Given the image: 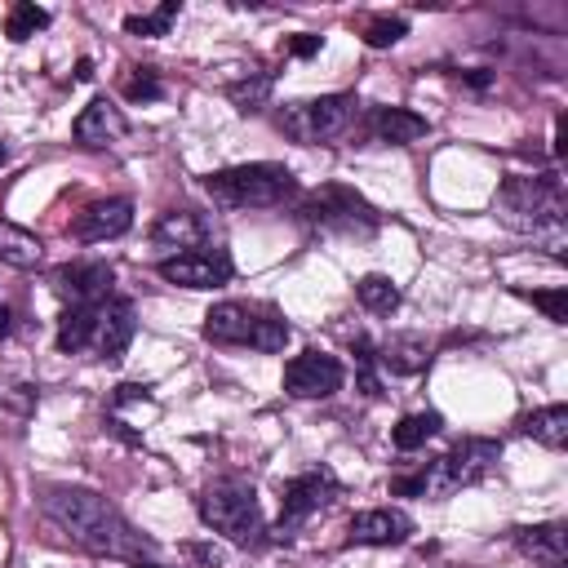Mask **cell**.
<instances>
[{
	"mask_svg": "<svg viewBox=\"0 0 568 568\" xmlns=\"http://www.w3.org/2000/svg\"><path fill=\"white\" fill-rule=\"evenodd\" d=\"M40 506H44V515H49L75 546H84V550H93V555H115V559H124V555H138V550H142V537L124 524V515H120L106 497H98V493H89V488L58 484V488H49V493L40 497Z\"/></svg>",
	"mask_w": 568,
	"mask_h": 568,
	"instance_id": "6da1fadb",
	"label": "cell"
},
{
	"mask_svg": "<svg viewBox=\"0 0 568 568\" xmlns=\"http://www.w3.org/2000/svg\"><path fill=\"white\" fill-rule=\"evenodd\" d=\"M493 213L519 231V235H537L546 240L550 253L564 248V186L555 173H537V178H506Z\"/></svg>",
	"mask_w": 568,
	"mask_h": 568,
	"instance_id": "7a4b0ae2",
	"label": "cell"
},
{
	"mask_svg": "<svg viewBox=\"0 0 568 568\" xmlns=\"http://www.w3.org/2000/svg\"><path fill=\"white\" fill-rule=\"evenodd\" d=\"M204 191L217 209H275L297 195V178L284 164H235L209 173Z\"/></svg>",
	"mask_w": 568,
	"mask_h": 568,
	"instance_id": "3957f363",
	"label": "cell"
},
{
	"mask_svg": "<svg viewBox=\"0 0 568 568\" xmlns=\"http://www.w3.org/2000/svg\"><path fill=\"white\" fill-rule=\"evenodd\" d=\"M497 453H501V444H493V439H462L457 448H448L444 457H435L422 475L395 479L390 488H395V493H422V497H453L457 488L484 479V475L493 470Z\"/></svg>",
	"mask_w": 568,
	"mask_h": 568,
	"instance_id": "277c9868",
	"label": "cell"
},
{
	"mask_svg": "<svg viewBox=\"0 0 568 568\" xmlns=\"http://www.w3.org/2000/svg\"><path fill=\"white\" fill-rule=\"evenodd\" d=\"M204 337L217 346H257V351H284L288 342V324L266 311V306H248V302H217L204 315Z\"/></svg>",
	"mask_w": 568,
	"mask_h": 568,
	"instance_id": "5b68a950",
	"label": "cell"
},
{
	"mask_svg": "<svg viewBox=\"0 0 568 568\" xmlns=\"http://www.w3.org/2000/svg\"><path fill=\"white\" fill-rule=\"evenodd\" d=\"M200 519L213 528V532H222V537H231V541H240V546H253L257 537H262V506H257V493H253V484H244V479H213L204 493H200Z\"/></svg>",
	"mask_w": 568,
	"mask_h": 568,
	"instance_id": "8992f818",
	"label": "cell"
},
{
	"mask_svg": "<svg viewBox=\"0 0 568 568\" xmlns=\"http://www.w3.org/2000/svg\"><path fill=\"white\" fill-rule=\"evenodd\" d=\"M359 120V98L355 93H324V98H302L280 111V129L297 142H333L351 133Z\"/></svg>",
	"mask_w": 568,
	"mask_h": 568,
	"instance_id": "52a82bcc",
	"label": "cell"
},
{
	"mask_svg": "<svg viewBox=\"0 0 568 568\" xmlns=\"http://www.w3.org/2000/svg\"><path fill=\"white\" fill-rule=\"evenodd\" d=\"M302 222L328 235H364L377 226V209L355 195L351 186H320L306 204H302Z\"/></svg>",
	"mask_w": 568,
	"mask_h": 568,
	"instance_id": "ba28073f",
	"label": "cell"
},
{
	"mask_svg": "<svg viewBox=\"0 0 568 568\" xmlns=\"http://www.w3.org/2000/svg\"><path fill=\"white\" fill-rule=\"evenodd\" d=\"M342 364L324 351H302L284 364V390L293 399H328L333 390H342Z\"/></svg>",
	"mask_w": 568,
	"mask_h": 568,
	"instance_id": "9c48e42d",
	"label": "cell"
},
{
	"mask_svg": "<svg viewBox=\"0 0 568 568\" xmlns=\"http://www.w3.org/2000/svg\"><path fill=\"white\" fill-rule=\"evenodd\" d=\"M231 271L235 266H231L226 248H195V253H178V257L160 262V275L182 288H217L231 280Z\"/></svg>",
	"mask_w": 568,
	"mask_h": 568,
	"instance_id": "30bf717a",
	"label": "cell"
},
{
	"mask_svg": "<svg viewBox=\"0 0 568 568\" xmlns=\"http://www.w3.org/2000/svg\"><path fill=\"white\" fill-rule=\"evenodd\" d=\"M333 497H337V479H333L328 470L293 475V479L284 484V497H280V524H302L306 515L324 510Z\"/></svg>",
	"mask_w": 568,
	"mask_h": 568,
	"instance_id": "8fae6325",
	"label": "cell"
},
{
	"mask_svg": "<svg viewBox=\"0 0 568 568\" xmlns=\"http://www.w3.org/2000/svg\"><path fill=\"white\" fill-rule=\"evenodd\" d=\"M111 284H115V271L106 262H71L58 271L53 288L71 302V306H102L111 297Z\"/></svg>",
	"mask_w": 568,
	"mask_h": 568,
	"instance_id": "7c38bea8",
	"label": "cell"
},
{
	"mask_svg": "<svg viewBox=\"0 0 568 568\" xmlns=\"http://www.w3.org/2000/svg\"><path fill=\"white\" fill-rule=\"evenodd\" d=\"M133 328H138V320H133V302L129 297H106L102 306H98V320H93V351H98V359H120L124 355V346L133 342Z\"/></svg>",
	"mask_w": 568,
	"mask_h": 568,
	"instance_id": "4fadbf2b",
	"label": "cell"
},
{
	"mask_svg": "<svg viewBox=\"0 0 568 568\" xmlns=\"http://www.w3.org/2000/svg\"><path fill=\"white\" fill-rule=\"evenodd\" d=\"M413 532V519L395 506H373V510H359L346 528V537L355 546H399L404 537Z\"/></svg>",
	"mask_w": 568,
	"mask_h": 568,
	"instance_id": "5bb4252c",
	"label": "cell"
},
{
	"mask_svg": "<svg viewBox=\"0 0 568 568\" xmlns=\"http://www.w3.org/2000/svg\"><path fill=\"white\" fill-rule=\"evenodd\" d=\"M133 226V204L124 200V195H115V200H98V204H89L80 217H75V235L80 240H115V235H124Z\"/></svg>",
	"mask_w": 568,
	"mask_h": 568,
	"instance_id": "9a60e30c",
	"label": "cell"
},
{
	"mask_svg": "<svg viewBox=\"0 0 568 568\" xmlns=\"http://www.w3.org/2000/svg\"><path fill=\"white\" fill-rule=\"evenodd\" d=\"M124 115H120V106L115 102H106V98H93L80 115H75V124H71V133H75V142H84V146H106V142H115V138H124Z\"/></svg>",
	"mask_w": 568,
	"mask_h": 568,
	"instance_id": "2e32d148",
	"label": "cell"
},
{
	"mask_svg": "<svg viewBox=\"0 0 568 568\" xmlns=\"http://www.w3.org/2000/svg\"><path fill=\"white\" fill-rule=\"evenodd\" d=\"M151 240L155 248H182V253H195L209 244V222L200 213H186V209H173L164 213L155 226H151Z\"/></svg>",
	"mask_w": 568,
	"mask_h": 568,
	"instance_id": "e0dca14e",
	"label": "cell"
},
{
	"mask_svg": "<svg viewBox=\"0 0 568 568\" xmlns=\"http://www.w3.org/2000/svg\"><path fill=\"white\" fill-rule=\"evenodd\" d=\"M426 115H417V111H404V106H377L373 115H368V133L377 138V142H390V146H404V142H417V138H426Z\"/></svg>",
	"mask_w": 568,
	"mask_h": 568,
	"instance_id": "ac0fdd59",
	"label": "cell"
},
{
	"mask_svg": "<svg viewBox=\"0 0 568 568\" xmlns=\"http://www.w3.org/2000/svg\"><path fill=\"white\" fill-rule=\"evenodd\" d=\"M519 550L532 559V568H564V528L559 524H532L519 528Z\"/></svg>",
	"mask_w": 568,
	"mask_h": 568,
	"instance_id": "d6986e66",
	"label": "cell"
},
{
	"mask_svg": "<svg viewBox=\"0 0 568 568\" xmlns=\"http://www.w3.org/2000/svg\"><path fill=\"white\" fill-rule=\"evenodd\" d=\"M524 435H532V439L546 444V448H564V444H568V404L532 408V413L524 417Z\"/></svg>",
	"mask_w": 568,
	"mask_h": 568,
	"instance_id": "ffe728a7",
	"label": "cell"
},
{
	"mask_svg": "<svg viewBox=\"0 0 568 568\" xmlns=\"http://www.w3.org/2000/svg\"><path fill=\"white\" fill-rule=\"evenodd\" d=\"M40 253H44V244L31 231H22L13 222H0V262L4 266H18V271L40 266Z\"/></svg>",
	"mask_w": 568,
	"mask_h": 568,
	"instance_id": "44dd1931",
	"label": "cell"
},
{
	"mask_svg": "<svg viewBox=\"0 0 568 568\" xmlns=\"http://www.w3.org/2000/svg\"><path fill=\"white\" fill-rule=\"evenodd\" d=\"M93 320H98V306H67L58 320V351L62 355L84 351L93 342Z\"/></svg>",
	"mask_w": 568,
	"mask_h": 568,
	"instance_id": "7402d4cb",
	"label": "cell"
},
{
	"mask_svg": "<svg viewBox=\"0 0 568 568\" xmlns=\"http://www.w3.org/2000/svg\"><path fill=\"white\" fill-rule=\"evenodd\" d=\"M377 359H382L390 373H404V377H408V373H422V368H426L430 351H426L422 337H390V342H382Z\"/></svg>",
	"mask_w": 568,
	"mask_h": 568,
	"instance_id": "603a6c76",
	"label": "cell"
},
{
	"mask_svg": "<svg viewBox=\"0 0 568 568\" xmlns=\"http://www.w3.org/2000/svg\"><path fill=\"white\" fill-rule=\"evenodd\" d=\"M355 297H359V306L364 311H373V315H390L395 306H399V284L390 280V275H364L359 284H355Z\"/></svg>",
	"mask_w": 568,
	"mask_h": 568,
	"instance_id": "cb8c5ba5",
	"label": "cell"
},
{
	"mask_svg": "<svg viewBox=\"0 0 568 568\" xmlns=\"http://www.w3.org/2000/svg\"><path fill=\"white\" fill-rule=\"evenodd\" d=\"M444 430V417L439 413H408L395 430H390V439H395V448L399 453H413V448H422L430 435H439Z\"/></svg>",
	"mask_w": 568,
	"mask_h": 568,
	"instance_id": "d4e9b609",
	"label": "cell"
},
{
	"mask_svg": "<svg viewBox=\"0 0 568 568\" xmlns=\"http://www.w3.org/2000/svg\"><path fill=\"white\" fill-rule=\"evenodd\" d=\"M40 27H49V9H40V4H31V0L13 4V9H9V18H4V36H9L13 44L31 40Z\"/></svg>",
	"mask_w": 568,
	"mask_h": 568,
	"instance_id": "484cf974",
	"label": "cell"
},
{
	"mask_svg": "<svg viewBox=\"0 0 568 568\" xmlns=\"http://www.w3.org/2000/svg\"><path fill=\"white\" fill-rule=\"evenodd\" d=\"M226 98L235 102V111L253 115V111H262L266 98H271V75H244V80H231V84H226Z\"/></svg>",
	"mask_w": 568,
	"mask_h": 568,
	"instance_id": "4316f807",
	"label": "cell"
},
{
	"mask_svg": "<svg viewBox=\"0 0 568 568\" xmlns=\"http://www.w3.org/2000/svg\"><path fill=\"white\" fill-rule=\"evenodd\" d=\"M173 18H178V0H164L155 13H129L124 18V31L129 36H164Z\"/></svg>",
	"mask_w": 568,
	"mask_h": 568,
	"instance_id": "83f0119b",
	"label": "cell"
},
{
	"mask_svg": "<svg viewBox=\"0 0 568 568\" xmlns=\"http://www.w3.org/2000/svg\"><path fill=\"white\" fill-rule=\"evenodd\" d=\"M124 98H129V102H155V98H164V84H160V75H155L151 67H138V71L124 80Z\"/></svg>",
	"mask_w": 568,
	"mask_h": 568,
	"instance_id": "f1b7e54d",
	"label": "cell"
},
{
	"mask_svg": "<svg viewBox=\"0 0 568 568\" xmlns=\"http://www.w3.org/2000/svg\"><path fill=\"white\" fill-rule=\"evenodd\" d=\"M519 297L532 302V306H541L550 324H568V288H546V293H528V288H519Z\"/></svg>",
	"mask_w": 568,
	"mask_h": 568,
	"instance_id": "f546056e",
	"label": "cell"
},
{
	"mask_svg": "<svg viewBox=\"0 0 568 568\" xmlns=\"http://www.w3.org/2000/svg\"><path fill=\"white\" fill-rule=\"evenodd\" d=\"M404 31H408L404 18H373V22L364 27V40H368V49H390Z\"/></svg>",
	"mask_w": 568,
	"mask_h": 568,
	"instance_id": "4dcf8cb0",
	"label": "cell"
},
{
	"mask_svg": "<svg viewBox=\"0 0 568 568\" xmlns=\"http://www.w3.org/2000/svg\"><path fill=\"white\" fill-rule=\"evenodd\" d=\"M355 355H359V390L364 395H377V377H373V346L368 342H355Z\"/></svg>",
	"mask_w": 568,
	"mask_h": 568,
	"instance_id": "1f68e13d",
	"label": "cell"
},
{
	"mask_svg": "<svg viewBox=\"0 0 568 568\" xmlns=\"http://www.w3.org/2000/svg\"><path fill=\"white\" fill-rule=\"evenodd\" d=\"M320 44H324L320 36L302 31V36H293V40H288V53H293V58H311V53H320Z\"/></svg>",
	"mask_w": 568,
	"mask_h": 568,
	"instance_id": "d6a6232c",
	"label": "cell"
},
{
	"mask_svg": "<svg viewBox=\"0 0 568 568\" xmlns=\"http://www.w3.org/2000/svg\"><path fill=\"white\" fill-rule=\"evenodd\" d=\"M462 80H466L470 89H488V84H493V71H484V67H479V71H466Z\"/></svg>",
	"mask_w": 568,
	"mask_h": 568,
	"instance_id": "836d02e7",
	"label": "cell"
},
{
	"mask_svg": "<svg viewBox=\"0 0 568 568\" xmlns=\"http://www.w3.org/2000/svg\"><path fill=\"white\" fill-rule=\"evenodd\" d=\"M89 75H93V62H89V58H80V62H75V80H89Z\"/></svg>",
	"mask_w": 568,
	"mask_h": 568,
	"instance_id": "e575fe53",
	"label": "cell"
},
{
	"mask_svg": "<svg viewBox=\"0 0 568 568\" xmlns=\"http://www.w3.org/2000/svg\"><path fill=\"white\" fill-rule=\"evenodd\" d=\"M9 320H13V315H9V311H4V306H0V337H4V333H9Z\"/></svg>",
	"mask_w": 568,
	"mask_h": 568,
	"instance_id": "d590c367",
	"label": "cell"
},
{
	"mask_svg": "<svg viewBox=\"0 0 568 568\" xmlns=\"http://www.w3.org/2000/svg\"><path fill=\"white\" fill-rule=\"evenodd\" d=\"M133 568H160V564H142V559H138V564H133Z\"/></svg>",
	"mask_w": 568,
	"mask_h": 568,
	"instance_id": "8d00e7d4",
	"label": "cell"
},
{
	"mask_svg": "<svg viewBox=\"0 0 568 568\" xmlns=\"http://www.w3.org/2000/svg\"><path fill=\"white\" fill-rule=\"evenodd\" d=\"M0 160H4V142H0Z\"/></svg>",
	"mask_w": 568,
	"mask_h": 568,
	"instance_id": "74e56055",
	"label": "cell"
}]
</instances>
